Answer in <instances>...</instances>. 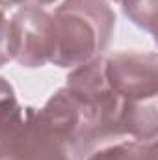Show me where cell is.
<instances>
[{
  "label": "cell",
  "mask_w": 158,
  "mask_h": 160,
  "mask_svg": "<svg viewBox=\"0 0 158 160\" xmlns=\"http://www.w3.org/2000/svg\"><path fill=\"white\" fill-rule=\"evenodd\" d=\"M125 15L140 28L149 34L156 32L158 2L156 0H119Z\"/></svg>",
  "instance_id": "obj_8"
},
{
  "label": "cell",
  "mask_w": 158,
  "mask_h": 160,
  "mask_svg": "<svg viewBox=\"0 0 158 160\" xmlns=\"http://www.w3.org/2000/svg\"><path fill=\"white\" fill-rule=\"evenodd\" d=\"M84 160H156V140L138 142L123 138L106 142L89 149Z\"/></svg>",
  "instance_id": "obj_7"
},
{
  "label": "cell",
  "mask_w": 158,
  "mask_h": 160,
  "mask_svg": "<svg viewBox=\"0 0 158 160\" xmlns=\"http://www.w3.org/2000/svg\"><path fill=\"white\" fill-rule=\"evenodd\" d=\"M9 54L22 67L50 63L54 48V19L37 8H21L9 21Z\"/></svg>",
  "instance_id": "obj_2"
},
{
  "label": "cell",
  "mask_w": 158,
  "mask_h": 160,
  "mask_svg": "<svg viewBox=\"0 0 158 160\" xmlns=\"http://www.w3.org/2000/svg\"><path fill=\"white\" fill-rule=\"evenodd\" d=\"M7 38H9V21H7L4 9L0 8V67H4L7 62H11Z\"/></svg>",
  "instance_id": "obj_9"
},
{
  "label": "cell",
  "mask_w": 158,
  "mask_h": 160,
  "mask_svg": "<svg viewBox=\"0 0 158 160\" xmlns=\"http://www.w3.org/2000/svg\"><path fill=\"white\" fill-rule=\"evenodd\" d=\"M123 132L130 140L153 142L158 134V114L155 101H125L121 114Z\"/></svg>",
  "instance_id": "obj_6"
},
{
  "label": "cell",
  "mask_w": 158,
  "mask_h": 160,
  "mask_svg": "<svg viewBox=\"0 0 158 160\" xmlns=\"http://www.w3.org/2000/svg\"><path fill=\"white\" fill-rule=\"evenodd\" d=\"M104 73L114 91L126 101H155L158 93L156 52H116L104 58Z\"/></svg>",
  "instance_id": "obj_3"
},
{
  "label": "cell",
  "mask_w": 158,
  "mask_h": 160,
  "mask_svg": "<svg viewBox=\"0 0 158 160\" xmlns=\"http://www.w3.org/2000/svg\"><path fill=\"white\" fill-rule=\"evenodd\" d=\"M54 2H58V0H19L17 6H21V8H37V9H43L45 6H50V4H54Z\"/></svg>",
  "instance_id": "obj_10"
},
{
  "label": "cell",
  "mask_w": 158,
  "mask_h": 160,
  "mask_svg": "<svg viewBox=\"0 0 158 160\" xmlns=\"http://www.w3.org/2000/svg\"><path fill=\"white\" fill-rule=\"evenodd\" d=\"M54 19V48L50 63L75 69L102 56L114 36L116 13L106 0H63Z\"/></svg>",
  "instance_id": "obj_1"
},
{
  "label": "cell",
  "mask_w": 158,
  "mask_h": 160,
  "mask_svg": "<svg viewBox=\"0 0 158 160\" xmlns=\"http://www.w3.org/2000/svg\"><path fill=\"white\" fill-rule=\"evenodd\" d=\"M19 0H0V8L6 9V8H11V6H17Z\"/></svg>",
  "instance_id": "obj_11"
},
{
  "label": "cell",
  "mask_w": 158,
  "mask_h": 160,
  "mask_svg": "<svg viewBox=\"0 0 158 160\" xmlns=\"http://www.w3.org/2000/svg\"><path fill=\"white\" fill-rule=\"evenodd\" d=\"M26 123V108L17 101L13 86L0 77V160L9 157Z\"/></svg>",
  "instance_id": "obj_5"
},
{
  "label": "cell",
  "mask_w": 158,
  "mask_h": 160,
  "mask_svg": "<svg viewBox=\"0 0 158 160\" xmlns=\"http://www.w3.org/2000/svg\"><path fill=\"white\" fill-rule=\"evenodd\" d=\"M114 2H119V0H114Z\"/></svg>",
  "instance_id": "obj_12"
},
{
  "label": "cell",
  "mask_w": 158,
  "mask_h": 160,
  "mask_svg": "<svg viewBox=\"0 0 158 160\" xmlns=\"http://www.w3.org/2000/svg\"><path fill=\"white\" fill-rule=\"evenodd\" d=\"M6 160H84V151L56 132L37 108L26 106L24 128Z\"/></svg>",
  "instance_id": "obj_4"
}]
</instances>
